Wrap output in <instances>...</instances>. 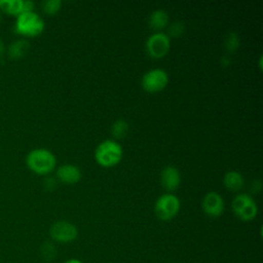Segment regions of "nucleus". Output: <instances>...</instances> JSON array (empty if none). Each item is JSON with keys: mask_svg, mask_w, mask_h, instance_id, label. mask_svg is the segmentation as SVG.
Here are the masks:
<instances>
[{"mask_svg": "<svg viewBox=\"0 0 263 263\" xmlns=\"http://www.w3.org/2000/svg\"><path fill=\"white\" fill-rule=\"evenodd\" d=\"M27 166L36 174L45 175L51 172L57 163L54 154L45 148L31 150L26 157Z\"/></svg>", "mask_w": 263, "mask_h": 263, "instance_id": "obj_1", "label": "nucleus"}, {"mask_svg": "<svg viewBox=\"0 0 263 263\" xmlns=\"http://www.w3.org/2000/svg\"><path fill=\"white\" fill-rule=\"evenodd\" d=\"M123 150L121 145L111 139L102 141L96 148V160L103 166H112L118 163L122 157Z\"/></svg>", "mask_w": 263, "mask_h": 263, "instance_id": "obj_2", "label": "nucleus"}, {"mask_svg": "<svg viewBox=\"0 0 263 263\" xmlns=\"http://www.w3.org/2000/svg\"><path fill=\"white\" fill-rule=\"evenodd\" d=\"M44 29V21L35 11L22 12L16 16L15 31L24 36H37Z\"/></svg>", "mask_w": 263, "mask_h": 263, "instance_id": "obj_3", "label": "nucleus"}, {"mask_svg": "<svg viewBox=\"0 0 263 263\" xmlns=\"http://www.w3.org/2000/svg\"><path fill=\"white\" fill-rule=\"evenodd\" d=\"M180 199L173 193H164L160 195L154 204V212L157 218L163 221L173 219L180 210Z\"/></svg>", "mask_w": 263, "mask_h": 263, "instance_id": "obj_4", "label": "nucleus"}, {"mask_svg": "<svg viewBox=\"0 0 263 263\" xmlns=\"http://www.w3.org/2000/svg\"><path fill=\"white\" fill-rule=\"evenodd\" d=\"M234 214L242 221L253 220L258 213V206L254 198L247 193L237 194L231 202Z\"/></svg>", "mask_w": 263, "mask_h": 263, "instance_id": "obj_5", "label": "nucleus"}, {"mask_svg": "<svg viewBox=\"0 0 263 263\" xmlns=\"http://www.w3.org/2000/svg\"><path fill=\"white\" fill-rule=\"evenodd\" d=\"M50 238L60 243H68L75 240L78 236L77 227L66 220H59L49 227Z\"/></svg>", "mask_w": 263, "mask_h": 263, "instance_id": "obj_6", "label": "nucleus"}, {"mask_svg": "<svg viewBox=\"0 0 263 263\" xmlns=\"http://www.w3.org/2000/svg\"><path fill=\"white\" fill-rule=\"evenodd\" d=\"M168 82V75L166 71L161 68L150 69L144 73L141 79L143 88L150 92L159 91L166 86Z\"/></svg>", "mask_w": 263, "mask_h": 263, "instance_id": "obj_7", "label": "nucleus"}, {"mask_svg": "<svg viewBox=\"0 0 263 263\" xmlns=\"http://www.w3.org/2000/svg\"><path fill=\"white\" fill-rule=\"evenodd\" d=\"M146 50L153 58L163 57L170 49L171 40L167 34L156 32L151 34L146 40Z\"/></svg>", "mask_w": 263, "mask_h": 263, "instance_id": "obj_8", "label": "nucleus"}, {"mask_svg": "<svg viewBox=\"0 0 263 263\" xmlns=\"http://www.w3.org/2000/svg\"><path fill=\"white\" fill-rule=\"evenodd\" d=\"M201 208L204 214L209 217H219L224 211V199L218 192L210 191L203 196L201 200Z\"/></svg>", "mask_w": 263, "mask_h": 263, "instance_id": "obj_9", "label": "nucleus"}, {"mask_svg": "<svg viewBox=\"0 0 263 263\" xmlns=\"http://www.w3.org/2000/svg\"><path fill=\"white\" fill-rule=\"evenodd\" d=\"M160 182L167 191L175 190L181 183L180 171L174 165H166L160 172Z\"/></svg>", "mask_w": 263, "mask_h": 263, "instance_id": "obj_10", "label": "nucleus"}, {"mask_svg": "<svg viewBox=\"0 0 263 263\" xmlns=\"http://www.w3.org/2000/svg\"><path fill=\"white\" fill-rule=\"evenodd\" d=\"M57 176L61 181L72 184V183H76L80 180L81 171L75 164L65 163V164H62L58 167Z\"/></svg>", "mask_w": 263, "mask_h": 263, "instance_id": "obj_11", "label": "nucleus"}, {"mask_svg": "<svg viewBox=\"0 0 263 263\" xmlns=\"http://www.w3.org/2000/svg\"><path fill=\"white\" fill-rule=\"evenodd\" d=\"M224 185L233 191L240 190L245 185V180L242 175L237 171H228L225 173L223 178Z\"/></svg>", "mask_w": 263, "mask_h": 263, "instance_id": "obj_12", "label": "nucleus"}, {"mask_svg": "<svg viewBox=\"0 0 263 263\" xmlns=\"http://www.w3.org/2000/svg\"><path fill=\"white\" fill-rule=\"evenodd\" d=\"M148 23L153 29H162L168 23V13L161 8L155 9L150 13Z\"/></svg>", "mask_w": 263, "mask_h": 263, "instance_id": "obj_13", "label": "nucleus"}, {"mask_svg": "<svg viewBox=\"0 0 263 263\" xmlns=\"http://www.w3.org/2000/svg\"><path fill=\"white\" fill-rule=\"evenodd\" d=\"M29 48L30 43L26 39H20L10 43L7 52L11 59H21L29 51Z\"/></svg>", "mask_w": 263, "mask_h": 263, "instance_id": "obj_14", "label": "nucleus"}, {"mask_svg": "<svg viewBox=\"0 0 263 263\" xmlns=\"http://www.w3.org/2000/svg\"><path fill=\"white\" fill-rule=\"evenodd\" d=\"M24 0H0V10L10 15H18L23 12Z\"/></svg>", "mask_w": 263, "mask_h": 263, "instance_id": "obj_15", "label": "nucleus"}, {"mask_svg": "<svg viewBox=\"0 0 263 263\" xmlns=\"http://www.w3.org/2000/svg\"><path fill=\"white\" fill-rule=\"evenodd\" d=\"M129 125L126 120L124 119H117L111 125V134L116 139H120L124 137L128 132Z\"/></svg>", "mask_w": 263, "mask_h": 263, "instance_id": "obj_16", "label": "nucleus"}, {"mask_svg": "<svg viewBox=\"0 0 263 263\" xmlns=\"http://www.w3.org/2000/svg\"><path fill=\"white\" fill-rule=\"evenodd\" d=\"M240 44L239 36L236 32H229L224 39V46L229 52L235 51Z\"/></svg>", "mask_w": 263, "mask_h": 263, "instance_id": "obj_17", "label": "nucleus"}, {"mask_svg": "<svg viewBox=\"0 0 263 263\" xmlns=\"http://www.w3.org/2000/svg\"><path fill=\"white\" fill-rule=\"evenodd\" d=\"M40 254L44 260L46 261L52 260L57 255V250L54 245L50 241L43 242V245L40 248Z\"/></svg>", "mask_w": 263, "mask_h": 263, "instance_id": "obj_18", "label": "nucleus"}, {"mask_svg": "<svg viewBox=\"0 0 263 263\" xmlns=\"http://www.w3.org/2000/svg\"><path fill=\"white\" fill-rule=\"evenodd\" d=\"M62 6L61 0H45L42 2V9L47 14H53L60 10Z\"/></svg>", "mask_w": 263, "mask_h": 263, "instance_id": "obj_19", "label": "nucleus"}, {"mask_svg": "<svg viewBox=\"0 0 263 263\" xmlns=\"http://www.w3.org/2000/svg\"><path fill=\"white\" fill-rule=\"evenodd\" d=\"M167 31H168V34L171 36L178 37V36L182 35L183 32H184V24L182 22H180V21L174 22V23H172L170 25Z\"/></svg>", "mask_w": 263, "mask_h": 263, "instance_id": "obj_20", "label": "nucleus"}, {"mask_svg": "<svg viewBox=\"0 0 263 263\" xmlns=\"http://www.w3.org/2000/svg\"><path fill=\"white\" fill-rule=\"evenodd\" d=\"M34 2L31 0H25L23 2V12H28V11H34Z\"/></svg>", "mask_w": 263, "mask_h": 263, "instance_id": "obj_21", "label": "nucleus"}, {"mask_svg": "<svg viewBox=\"0 0 263 263\" xmlns=\"http://www.w3.org/2000/svg\"><path fill=\"white\" fill-rule=\"evenodd\" d=\"M55 187V180L51 177L45 179V188L46 189H53Z\"/></svg>", "mask_w": 263, "mask_h": 263, "instance_id": "obj_22", "label": "nucleus"}, {"mask_svg": "<svg viewBox=\"0 0 263 263\" xmlns=\"http://www.w3.org/2000/svg\"><path fill=\"white\" fill-rule=\"evenodd\" d=\"M63 263H82L80 260H78V259H74V258H72V259H68V260H66L65 262H63Z\"/></svg>", "mask_w": 263, "mask_h": 263, "instance_id": "obj_23", "label": "nucleus"}, {"mask_svg": "<svg viewBox=\"0 0 263 263\" xmlns=\"http://www.w3.org/2000/svg\"><path fill=\"white\" fill-rule=\"evenodd\" d=\"M221 63H222L223 66H227L229 64V60H227V57H223L221 59Z\"/></svg>", "mask_w": 263, "mask_h": 263, "instance_id": "obj_24", "label": "nucleus"}, {"mask_svg": "<svg viewBox=\"0 0 263 263\" xmlns=\"http://www.w3.org/2000/svg\"><path fill=\"white\" fill-rule=\"evenodd\" d=\"M3 52H4V43H3V41L0 39V57L2 55Z\"/></svg>", "mask_w": 263, "mask_h": 263, "instance_id": "obj_25", "label": "nucleus"}, {"mask_svg": "<svg viewBox=\"0 0 263 263\" xmlns=\"http://www.w3.org/2000/svg\"><path fill=\"white\" fill-rule=\"evenodd\" d=\"M2 22V15H1V13H0V23Z\"/></svg>", "mask_w": 263, "mask_h": 263, "instance_id": "obj_26", "label": "nucleus"}]
</instances>
